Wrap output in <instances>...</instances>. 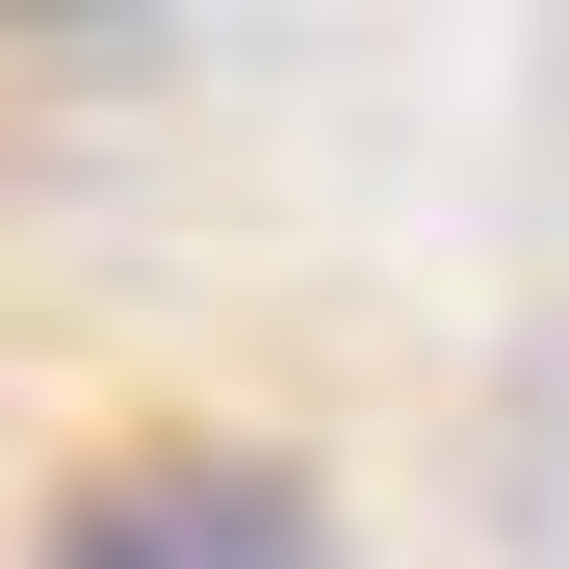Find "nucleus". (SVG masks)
<instances>
[{"instance_id": "f257e3e1", "label": "nucleus", "mask_w": 569, "mask_h": 569, "mask_svg": "<svg viewBox=\"0 0 569 569\" xmlns=\"http://www.w3.org/2000/svg\"><path fill=\"white\" fill-rule=\"evenodd\" d=\"M52 569H362L284 440H104L52 492Z\"/></svg>"}, {"instance_id": "f03ea898", "label": "nucleus", "mask_w": 569, "mask_h": 569, "mask_svg": "<svg viewBox=\"0 0 569 569\" xmlns=\"http://www.w3.org/2000/svg\"><path fill=\"white\" fill-rule=\"evenodd\" d=\"M518 518L569 543V337H543V389H518Z\"/></svg>"}]
</instances>
